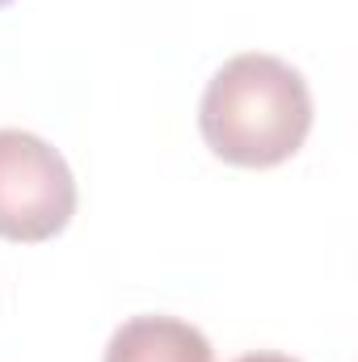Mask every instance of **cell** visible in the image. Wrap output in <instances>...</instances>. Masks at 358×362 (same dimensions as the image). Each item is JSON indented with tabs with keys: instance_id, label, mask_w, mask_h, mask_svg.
Wrapping results in <instances>:
<instances>
[{
	"instance_id": "3957f363",
	"label": "cell",
	"mask_w": 358,
	"mask_h": 362,
	"mask_svg": "<svg viewBox=\"0 0 358 362\" xmlns=\"http://www.w3.org/2000/svg\"><path fill=\"white\" fill-rule=\"evenodd\" d=\"M105 362H215V350L178 316H131L114 329Z\"/></svg>"
},
{
	"instance_id": "5b68a950",
	"label": "cell",
	"mask_w": 358,
	"mask_h": 362,
	"mask_svg": "<svg viewBox=\"0 0 358 362\" xmlns=\"http://www.w3.org/2000/svg\"><path fill=\"white\" fill-rule=\"evenodd\" d=\"M4 4H8V0H0V8H4Z\"/></svg>"
},
{
	"instance_id": "6da1fadb",
	"label": "cell",
	"mask_w": 358,
	"mask_h": 362,
	"mask_svg": "<svg viewBox=\"0 0 358 362\" xmlns=\"http://www.w3.org/2000/svg\"><path fill=\"white\" fill-rule=\"evenodd\" d=\"M198 131L224 165L274 169L291 160L312 131L308 81L278 55L245 51L207 81Z\"/></svg>"
},
{
	"instance_id": "7a4b0ae2",
	"label": "cell",
	"mask_w": 358,
	"mask_h": 362,
	"mask_svg": "<svg viewBox=\"0 0 358 362\" xmlns=\"http://www.w3.org/2000/svg\"><path fill=\"white\" fill-rule=\"evenodd\" d=\"M76 215V177L68 160L30 131H0V236L42 245Z\"/></svg>"
},
{
	"instance_id": "277c9868",
	"label": "cell",
	"mask_w": 358,
	"mask_h": 362,
	"mask_svg": "<svg viewBox=\"0 0 358 362\" xmlns=\"http://www.w3.org/2000/svg\"><path fill=\"white\" fill-rule=\"evenodd\" d=\"M236 362H295V358H287V354H270V350H258V354H245V358H236Z\"/></svg>"
}]
</instances>
